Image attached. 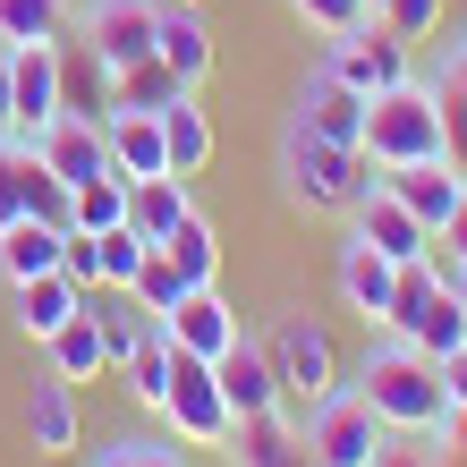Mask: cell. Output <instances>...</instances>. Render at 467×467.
Listing matches in <instances>:
<instances>
[{
	"instance_id": "1",
	"label": "cell",
	"mask_w": 467,
	"mask_h": 467,
	"mask_svg": "<svg viewBox=\"0 0 467 467\" xmlns=\"http://www.w3.org/2000/svg\"><path fill=\"white\" fill-rule=\"evenodd\" d=\"M382 187V161L366 153V145H332V136H306V128H281V196L297 204V213H348L366 204Z\"/></svg>"
},
{
	"instance_id": "2",
	"label": "cell",
	"mask_w": 467,
	"mask_h": 467,
	"mask_svg": "<svg viewBox=\"0 0 467 467\" xmlns=\"http://www.w3.org/2000/svg\"><path fill=\"white\" fill-rule=\"evenodd\" d=\"M357 391H366V408L391 433H442V417H451V400H442V366H433L425 348H408V340H391L382 332L374 348H366V366H357Z\"/></svg>"
},
{
	"instance_id": "3",
	"label": "cell",
	"mask_w": 467,
	"mask_h": 467,
	"mask_svg": "<svg viewBox=\"0 0 467 467\" xmlns=\"http://www.w3.org/2000/svg\"><path fill=\"white\" fill-rule=\"evenodd\" d=\"M366 153L382 161V171H400V161H433L442 153V102H433V86H391L366 102Z\"/></svg>"
},
{
	"instance_id": "4",
	"label": "cell",
	"mask_w": 467,
	"mask_h": 467,
	"mask_svg": "<svg viewBox=\"0 0 467 467\" xmlns=\"http://www.w3.org/2000/svg\"><path fill=\"white\" fill-rule=\"evenodd\" d=\"M264 348H272V374H281V408H315L323 391H340V348L315 315H281Z\"/></svg>"
},
{
	"instance_id": "5",
	"label": "cell",
	"mask_w": 467,
	"mask_h": 467,
	"mask_svg": "<svg viewBox=\"0 0 467 467\" xmlns=\"http://www.w3.org/2000/svg\"><path fill=\"white\" fill-rule=\"evenodd\" d=\"M161 425H171V442L187 451H222L230 442V400H222V374H213V357H171V400H161Z\"/></svg>"
},
{
	"instance_id": "6",
	"label": "cell",
	"mask_w": 467,
	"mask_h": 467,
	"mask_svg": "<svg viewBox=\"0 0 467 467\" xmlns=\"http://www.w3.org/2000/svg\"><path fill=\"white\" fill-rule=\"evenodd\" d=\"M306 451H315V467H374V451H382V425L374 408H366V391L357 382H340V391H323L315 408H306Z\"/></svg>"
},
{
	"instance_id": "7",
	"label": "cell",
	"mask_w": 467,
	"mask_h": 467,
	"mask_svg": "<svg viewBox=\"0 0 467 467\" xmlns=\"http://www.w3.org/2000/svg\"><path fill=\"white\" fill-rule=\"evenodd\" d=\"M323 68L348 77V86L374 102V94H391V86H408V77H417V43H400L382 17H366V26H348V35L323 43Z\"/></svg>"
},
{
	"instance_id": "8",
	"label": "cell",
	"mask_w": 467,
	"mask_h": 467,
	"mask_svg": "<svg viewBox=\"0 0 467 467\" xmlns=\"http://www.w3.org/2000/svg\"><path fill=\"white\" fill-rule=\"evenodd\" d=\"M153 35H161V0H86V26H77V43L111 77L153 60Z\"/></svg>"
},
{
	"instance_id": "9",
	"label": "cell",
	"mask_w": 467,
	"mask_h": 467,
	"mask_svg": "<svg viewBox=\"0 0 467 467\" xmlns=\"http://www.w3.org/2000/svg\"><path fill=\"white\" fill-rule=\"evenodd\" d=\"M26 145H35V153H43V171H51V179H68V187H94L102 171H111V136H102V119H77V111L43 119Z\"/></svg>"
},
{
	"instance_id": "10",
	"label": "cell",
	"mask_w": 467,
	"mask_h": 467,
	"mask_svg": "<svg viewBox=\"0 0 467 467\" xmlns=\"http://www.w3.org/2000/svg\"><path fill=\"white\" fill-rule=\"evenodd\" d=\"M213 374H222L230 417H264V408H281V374H272V348H264V332H238L222 357H213Z\"/></svg>"
},
{
	"instance_id": "11",
	"label": "cell",
	"mask_w": 467,
	"mask_h": 467,
	"mask_svg": "<svg viewBox=\"0 0 467 467\" xmlns=\"http://www.w3.org/2000/svg\"><path fill=\"white\" fill-rule=\"evenodd\" d=\"M9 102H17V136L60 119V43H9Z\"/></svg>"
},
{
	"instance_id": "12",
	"label": "cell",
	"mask_w": 467,
	"mask_h": 467,
	"mask_svg": "<svg viewBox=\"0 0 467 467\" xmlns=\"http://www.w3.org/2000/svg\"><path fill=\"white\" fill-rule=\"evenodd\" d=\"M289 119L306 128V136H332V145H366V94H357L348 77H332V68L306 77V94H297Z\"/></svg>"
},
{
	"instance_id": "13",
	"label": "cell",
	"mask_w": 467,
	"mask_h": 467,
	"mask_svg": "<svg viewBox=\"0 0 467 467\" xmlns=\"http://www.w3.org/2000/svg\"><path fill=\"white\" fill-rule=\"evenodd\" d=\"M161 332H171V348H187V357H222L238 340V306L222 297V281H213V289H187L179 306L161 315Z\"/></svg>"
},
{
	"instance_id": "14",
	"label": "cell",
	"mask_w": 467,
	"mask_h": 467,
	"mask_svg": "<svg viewBox=\"0 0 467 467\" xmlns=\"http://www.w3.org/2000/svg\"><path fill=\"white\" fill-rule=\"evenodd\" d=\"M382 187H391V196H400L408 213H417L425 230H442L451 213H459V196H467V179L451 171L442 153H433V161H400V171H382Z\"/></svg>"
},
{
	"instance_id": "15",
	"label": "cell",
	"mask_w": 467,
	"mask_h": 467,
	"mask_svg": "<svg viewBox=\"0 0 467 467\" xmlns=\"http://www.w3.org/2000/svg\"><path fill=\"white\" fill-rule=\"evenodd\" d=\"M238 467H315V451H306V433H297L281 408H264V417H238L230 425V442H222Z\"/></svg>"
},
{
	"instance_id": "16",
	"label": "cell",
	"mask_w": 467,
	"mask_h": 467,
	"mask_svg": "<svg viewBox=\"0 0 467 467\" xmlns=\"http://www.w3.org/2000/svg\"><path fill=\"white\" fill-rule=\"evenodd\" d=\"M26 433H35V451H43V459H68L77 442H86V417H77V382L43 374L35 391H26Z\"/></svg>"
},
{
	"instance_id": "17",
	"label": "cell",
	"mask_w": 467,
	"mask_h": 467,
	"mask_svg": "<svg viewBox=\"0 0 467 467\" xmlns=\"http://www.w3.org/2000/svg\"><path fill=\"white\" fill-rule=\"evenodd\" d=\"M391 281H400V264L382 255V246H366V238H340V297H348V315H366L374 332H382V306H391Z\"/></svg>"
},
{
	"instance_id": "18",
	"label": "cell",
	"mask_w": 467,
	"mask_h": 467,
	"mask_svg": "<svg viewBox=\"0 0 467 467\" xmlns=\"http://www.w3.org/2000/svg\"><path fill=\"white\" fill-rule=\"evenodd\" d=\"M348 230L366 238V246H382L391 264H408V255H425V246H433V230H425L417 213H408V204L391 196V187H374V196H366V204L348 213Z\"/></svg>"
},
{
	"instance_id": "19",
	"label": "cell",
	"mask_w": 467,
	"mask_h": 467,
	"mask_svg": "<svg viewBox=\"0 0 467 467\" xmlns=\"http://www.w3.org/2000/svg\"><path fill=\"white\" fill-rule=\"evenodd\" d=\"M77 306H86V289H77L68 272H35V281H9V315H17V332H26V340H51Z\"/></svg>"
},
{
	"instance_id": "20",
	"label": "cell",
	"mask_w": 467,
	"mask_h": 467,
	"mask_svg": "<svg viewBox=\"0 0 467 467\" xmlns=\"http://www.w3.org/2000/svg\"><path fill=\"white\" fill-rule=\"evenodd\" d=\"M111 171L119 179H161L171 171V145H161V111H111ZM179 179V171H171Z\"/></svg>"
},
{
	"instance_id": "21",
	"label": "cell",
	"mask_w": 467,
	"mask_h": 467,
	"mask_svg": "<svg viewBox=\"0 0 467 467\" xmlns=\"http://www.w3.org/2000/svg\"><path fill=\"white\" fill-rule=\"evenodd\" d=\"M153 51L179 68V86H204V77H213V26H204V9L161 0V35H153Z\"/></svg>"
},
{
	"instance_id": "22",
	"label": "cell",
	"mask_w": 467,
	"mask_h": 467,
	"mask_svg": "<svg viewBox=\"0 0 467 467\" xmlns=\"http://www.w3.org/2000/svg\"><path fill=\"white\" fill-rule=\"evenodd\" d=\"M187 213H196L187 179H171V171H161V179H128V230L145 238V246H161V238L187 222Z\"/></svg>"
},
{
	"instance_id": "23",
	"label": "cell",
	"mask_w": 467,
	"mask_h": 467,
	"mask_svg": "<svg viewBox=\"0 0 467 467\" xmlns=\"http://www.w3.org/2000/svg\"><path fill=\"white\" fill-rule=\"evenodd\" d=\"M161 145H171V171H179V179H196L204 161H213L222 136H213V111H204L196 94H179L171 111H161Z\"/></svg>"
},
{
	"instance_id": "24",
	"label": "cell",
	"mask_w": 467,
	"mask_h": 467,
	"mask_svg": "<svg viewBox=\"0 0 467 467\" xmlns=\"http://www.w3.org/2000/svg\"><path fill=\"white\" fill-rule=\"evenodd\" d=\"M43 348H51V374H60V382H94V374H111V348H102V323H94L86 306H77V315L60 323V332L43 340Z\"/></svg>"
},
{
	"instance_id": "25",
	"label": "cell",
	"mask_w": 467,
	"mask_h": 467,
	"mask_svg": "<svg viewBox=\"0 0 467 467\" xmlns=\"http://www.w3.org/2000/svg\"><path fill=\"white\" fill-rule=\"evenodd\" d=\"M60 111H77V119H102V128H111V68H102L86 43H77V51L60 43Z\"/></svg>"
},
{
	"instance_id": "26",
	"label": "cell",
	"mask_w": 467,
	"mask_h": 467,
	"mask_svg": "<svg viewBox=\"0 0 467 467\" xmlns=\"http://www.w3.org/2000/svg\"><path fill=\"white\" fill-rule=\"evenodd\" d=\"M60 238L68 230H51V222H9L0 230V281H35V272H60Z\"/></svg>"
},
{
	"instance_id": "27",
	"label": "cell",
	"mask_w": 467,
	"mask_h": 467,
	"mask_svg": "<svg viewBox=\"0 0 467 467\" xmlns=\"http://www.w3.org/2000/svg\"><path fill=\"white\" fill-rule=\"evenodd\" d=\"M171 332H161V323H145V332H136V348H128V391H136V408H153V417H161V400H171Z\"/></svg>"
},
{
	"instance_id": "28",
	"label": "cell",
	"mask_w": 467,
	"mask_h": 467,
	"mask_svg": "<svg viewBox=\"0 0 467 467\" xmlns=\"http://www.w3.org/2000/svg\"><path fill=\"white\" fill-rule=\"evenodd\" d=\"M179 94H196V86H179V68L161 60V51H153V60H136V68H119V77H111V111H171Z\"/></svg>"
},
{
	"instance_id": "29",
	"label": "cell",
	"mask_w": 467,
	"mask_h": 467,
	"mask_svg": "<svg viewBox=\"0 0 467 467\" xmlns=\"http://www.w3.org/2000/svg\"><path fill=\"white\" fill-rule=\"evenodd\" d=\"M161 255L187 272V289H213V281H222V230H213L204 213H187V222L161 238Z\"/></svg>"
},
{
	"instance_id": "30",
	"label": "cell",
	"mask_w": 467,
	"mask_h": 467,
	"mask_svg": "<svg viewBox=\"0 0 467 467\" xmlns=\"http://www.w3.org/2000/svg\"><path fill=\"white\" fill-rule=\"evenodd\" d=\"M408 348H425V357L467 348V306H459V289H451V281L425 297V315H417V332H408Z\"/></svg>"
},
{
	"instance_id": "31",
	"label": "cell",
	"mask_w": 467,
	"mask_h": 467,
	"mask_svg": "<svg viewBox=\"0 0 467 467\" xmlns=\"http://www.w3.org/2000/svg\"><path fill=\"white\" fill-rule=\"evenodd\" d=\"M145 255H153V246L136 238L128 222H119V230H94V281H86V289H128Z\"/></svg>"
},
{
	"instance_id": "32",
	"label": "cell",
	"mask_w": 467,
	"mask_h": 467,
	"mask_svg": "<svg viewBox=\"0 0 467 467\" xmlns=\"http://www.w3.org/2000/svg\"><path fill=\"white\" fill-rule=\"evenodd\" d=\"M128 297H136V306H145V315L161 323V315H171L179 297H187V272H179V264H171V255H161V246H153V255L136 264V281H128Z\"/></svg>"
},
{
	"instance_id": "33",
	"label": "cell",
	"mask_w": 467,
	"mask_h": 467,
	"mask_svg": "<svg viewBox=\"0 0 467 467\" xmlns=\"http://www.w3.org/2000/svg\"><path fill=\"white\" fill-rule=\"evenodd\" d=\"M68 0H0V43H60Z\"/></svg>"
},
{
	"instance_id": "34",
	"label": "cell",
	"mask_w": 467,
	"mask_h": 467,
	"mask_svg": "<svg viewBox=\"0 0 467 467\" xmlns=\"http://www.w3.org/2000/svg\"><path fill=\"white\" fill-rule=\"evenodd\" d=\"M128 222V179L102 171L94 187H77V230H119Z\"/></svg>"
},
{
	"instance_id": "35",
	"label": "cell",
	"mask_w": 467,
	"mask_h": 467,
	"mask_svg": "<svg viewBox=\"0 0 467 467\" xmlns=\"http://www.w3.org/2000/svg\"><path fill=\"white\" fill-rule=\"evenodd\" d=\"M26 171H35V145L26 136H0V230L26 222Z\"/></svg>"
},
{
	"instance_id": "36",
	"label": "cell",
	"mask_w": 467,
	"mask_h": 467,
	"mask_svg": "<svg viewBox=\"0 0 467 467\" xmlns=\"http://www.w3.org/2000/svg\"><path fill=\"white\" fill-rule=\"evenodd\" d=\"M374 17L391 26L400 43H433L442 35V0H374Z\"/></svg>"
},
{
	"instance_id": "37",
	"label": "cell",
	"mask_w": 467,
	"mask_h": 467,
	"mask_svg": "<svg viewBox=\"0 0 467 467\" xmlns=\"http://www.w3.org/2000/svg\"><path fill=\"white\" fill-rule=\"evenodd\" d=\"M433 102H442V161H451V171L467 179V94L433 77Z\"/></svg>"
},
{
	"instance_id": "38",
	"label": "cell",
	"mask_w": 467,
	"mask_h": 467,
	"mask_svg": "<svg viewBox=\"0 0 467 467\" xmlns=\"http://www.w3.org/2000/svg\"><path fill=\"white\" fill-rule=\"evenodd\" d=\"M297 17L315 26V35H348V26H366L374 17V0H289Z\"/></svg>"
},
{
	"instance_id": "39",
	"label": "cell",
	"mask_w": 467,
	"mask_h": 467,
	"mask_svg": "<svg viewBox=\"0 0 467 467\" xmlns=\"http://www.w3.org/2000/svg\"><path fill=\"white\" fill-rule=\"evenodd\" d=\"M94 467H187V451H171V442H145V433H128V442H102V459Z\"/></svg>"
},
{
	"instance_id": "40",
	"label": "cell",
	"mask_w": 467,
	"mask_h": 467,
	"mask_svg": "<svg viewBox=\"0 0 467 467\" xmlns=\"http://www.w3.org/2000/svg\"><path fill=\"white\" fill-rule=\"evenodd\" d=\"M374 467H433V451H425V433H382Z\"/></svg>"
},
{
	"instance_id": "41",
	"label": "cell",
	"mask_w": 467,
	"mask_h": 467,
	"mask_svg": "<svg viewBox=\"0 0 467 467\" xmlns=\"http://www.w3.org/2000/svg\"><path fill=\"white\" fill-rule=\"evenodd\" d=\"M433 255H442V264H467V196H459V213H451V222L433 230Z\"/></svg>"
},
{
	"instance_id": "42",
	"label": "cell",
	"mask_w": 467,
	"mask_h": 467,
	"mask_svg": "<svg viewBox=\"0 0 467 467\" xmlns=\"http://www.w3.org/2000/svg\"><path fill=\"white\" fill-rule=\"evenodd\" d=\"M433 366H442V400H451V408H467V348L433 357Z\"/></svg>"
},
{
	"instance_id": "43",
	"label": "cell",
	"mask_w": 467,
	"mask_h": 467,
	"mask_svg": "<svg viewBox=\"0 0 467 467\" xmlns=\"http://www.w3.org/2000/svg\"><path fill=\"white\" fill-rule=\"evenodd\" d=\"M442 86L467 94V26H459V43H442Z\"/></svg>"
},
{
	"instance_id": "44",
	"label": "cell",
	"mask_w": 467,
	"mask_h": 467,
	"mask_svg": "<svg viewBox=\"0 0 467 467\" xmlns=\"http://www.w3.org/2000/svg\"><path fill=\"white\" fill-rule=\"evenodd\" d=\"M0 136H17V102H9V43H0Z\"/></svg>"
},
{
	"instance_id": "45",
	"label": "cell",
	"mask_w": 467,
	"mask_h": 467,
	"mask_svg": "<svg viewBox=\"0 0 467 467\" xmlns=\"http://www.w3.org/2000/svg\"><path fill=\"white\" fill-rule=\"evenodd\" d=\"M433 442H442V451H467V408H451V417H442V433H433Z\"/></svg>"
},
{
	"instance_id": "46",
	"label": "cell",
	"mask_w": 467,
	"mask_h": 467,
	"mask_svg": "<svg viewBox=\"0 0 467 467\" xmlns=\"http://www.w3.org/2000/svg\"><path fill=\"white\" fill-rule=\"evenodd\" d=\"M433 467H467V451H433Z\"/></svg>"
},
{
	"instance_id": "47",
	"label": "cell",
	"mask_w": 467,
	"mask_h": 467,
	"mask_svg": "<svg viewBox=\"0 0 467 467\" xmlns=\"http://www.w3.org/2000/svg\"><path fill=\"white\" fill-rule=\"evenodd\" d=\"M451 289H459V306H467V264H459V272H451Z\"/></svg>"
},
{
	"instance_id": "48",
	"label": "cell",
	"mask_w": 467,
	"mask_h": 467,
	"mask_svg": "<svg viewBox=\"0 0 467 467\" xmlns=\"http://www.w3.org/2000/svg\"><path fill=\"white\" fill-rule=\"evenodd\" d=\"M179 9H204V0H179Z\"/></svg>"
}]
</instances>
